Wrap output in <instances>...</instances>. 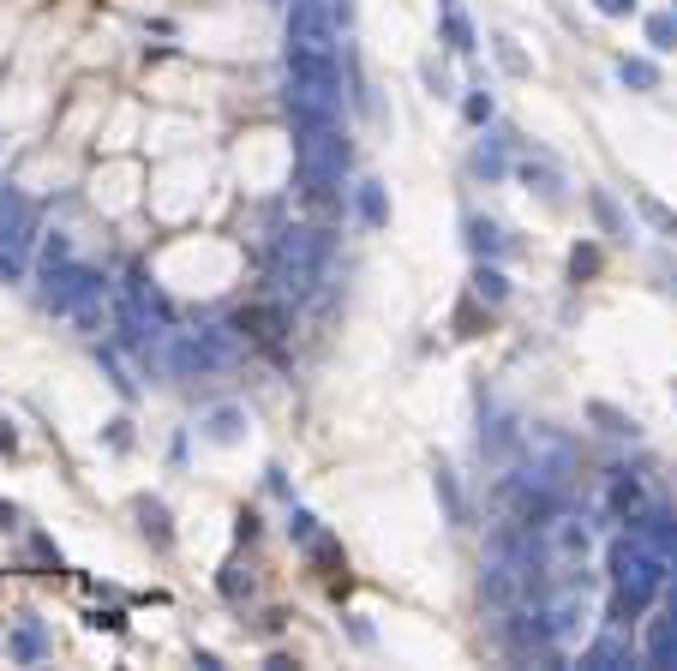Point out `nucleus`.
<instances>
[{
    "label": "nucleus",
    "instance_id": "obj_1",
    "mask_svg": "<svg viewBox=\"0 0 677 671\" xmlns=\"http://www.w3.org/2000/svg\"><path fill=\"white\" fill-rule=\"evenodd\" d=\"M0 450H6V456H12V450H18V432H12V426H6V420H0Z\"/></svg>",
    "mask_w": 677,
    "mask_h": 671
},
{
    "label": "nucleus",
    "instance_id": "obj_2",
    "mask_svg": "<svg viewBox=\"0 0 677 671\" xmlns=\"http://www.w3.org/2000/svg\"><path fill=\"white\" fill-rule=\"evenodd\" d=\"M600 6H606V12H624V6H630V0H600Z\"/></svg>",
    "mask_w": 677,
    "mask_h": 671
}]
</instances>
